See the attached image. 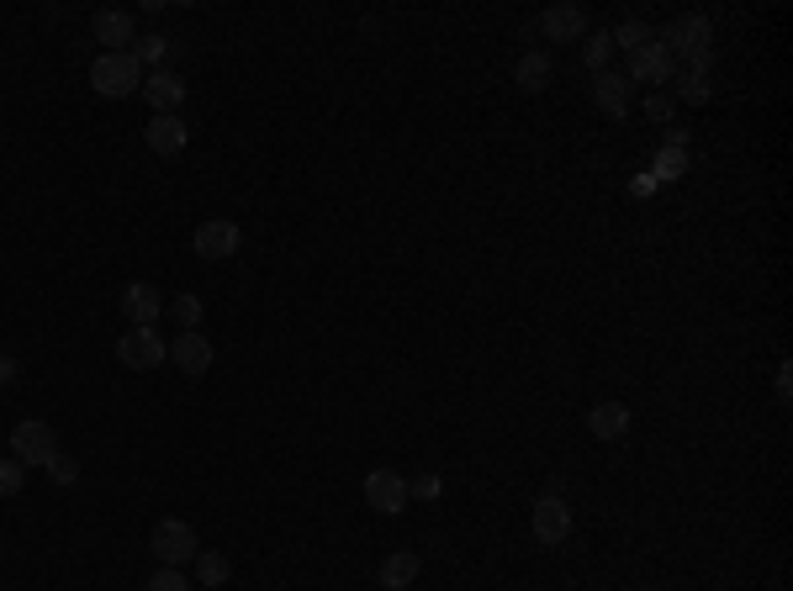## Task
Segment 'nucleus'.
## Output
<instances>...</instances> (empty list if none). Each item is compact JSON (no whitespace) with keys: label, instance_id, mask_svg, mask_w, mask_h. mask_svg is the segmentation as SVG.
<instances>
[{"label":"nucleus","instance_id":"obj_1","mask_svg":"<svg viewBox=\"0 0 793 591\" xmlns=\"http://www.w3.org/2000/svg\"><path fill=\"white\" fill-rule=\"evenodd\" d=\"M662 43L671 48V59L693 63V74H709V63H714V27H709V16H682V22H671V27L662 32Z\"/></svg>","mask_w":793,"mask_h":591},{"label":"nucleus","instance_id":"obj_2","mask_svg":"<svg viewBox=\"0 0 793 591\" xmlns=\"http://www.w3.org/2000/svg\"><path fill=\"white\" fill-rule=\"evenodd\" d=\"M91 85L106 101H123L133 90H143V63H138V54H101L91 63Z\"/></svg>","mask_w":793,"mask_h":591},{"label":"nucleus","instance_id":"obj_3","mask_svg":"<svg viewBox=\"0 0 793 591\" xmlns=\"http://www.w3.org/2000/svg\"><path fill=\"white\" fill-rule=\"evenodd\" d=\"M149 549H153V560L159 565H185V560H196V529L191 523H181V518H159L153 523V533H149Z\"/></svg>","mask_w":793,"mask_h":591},{"label":"nucleus","instance_id":"obj_4","mask_svg":"<svg viewBox=\"0 0 793 591\" xmlns=\"http://www.w3.org/2000/svg\"><path fill=\"white\" fill-rule=\"evenodd\" d=\"M54 454H59V433H54V422H43V417L16 422V433H11V460H22V465H48Z\"/></svg>","mask_w":793,"mask_h":591},{"label":"nucleus","instance_id":"obj_5","mask_svg":"<svg viewBox=\"0 0 793 591\" xmlns=\"http://www.w3.org/2000/svg\"><path fill=\"white\" fill-rule=\"evenodd\" d=\"M164 355H170V344L159 327H127V338H117V359L127 370H159Z\"/></svg>","mask_w":793,"mask_h":591},{"label":"nucleus","instance_id":"obj_6","mask_svg":"<svg viewBox=\"0 0 793 591\" xmlns=\"http://www.w3.org/2000/svg\"><path fill=\"white\" fill-rule=\"evenodd\" d=\"M671 74H677V59H671V48L662 37H651L641 43L635 54H630V80H645V85H667Z\"/></svg>","mask_w":793,"mask_h":591},{"label":"nucleus","instance_id":"obj_7","mask_svg":"<svg viewBox=\"0 0 793 591\" xmlns=\"http://www.w3.org/2000/svg\"><path fill=\"white\" fill-rule=\"evenodd\" d=\"M239 243H244V233H239V222H228V217L202 222V228H196V237H191V248H196L202 259H233V254H239Z\"/></svg>","mask_w":793,"mask_h":591},{"label":"nucleus","instance_id":"obj_8","mask_svg":"<svg viewBox=\"0 0 793 591\" xmlns=\"http://www.w3.org/2000/svg\"><path fill=\"white\" fill-rule=\"evenodd\" d=\"M366 507H376L381 518H396L407 507V480L396 471H370L366 475Z\"/></svg>","mask_w":793,"mask_h":591},{"label":"nucleus","instance_id":"obj_9","mask_svg":"<svg viewBox=\"0 0 793 591\" xmlns=\"http://www.w3.org/2000/svg\"><path fill=\"white\" fill-rule=\"evenodd\" d=\"M123 312L133 327H153L159 317H164V291L159 286H149V280H133L123 291Z\"/></svg>","mask_w":793,"mask_h":591},{"label":"nucleus","instance_id":"obj_10","mask_svg":"<svg viewBox=\"0 0 793 591\" xmlns=\"http://www.w3.org/2000/svg\"><path fill=\"white\" fill-rule=\"evenodd\" d=\"M185 138H191V132H185V121L170 117V112H153L149 127H143V143H149L159 159H181V153H185Z\"/></svg>","mask_w":793,"mask_h":591},{"label":"nucleus","instance_id":"obj_11","mask_svg":"<svg viewBox=\"0 0 793 591\" xmlns=\"http://www.w3.org/2000/svg\"><path fill=\"white\" fill-rule=\"evenodd\" d=\"M529 529H535V538H540V544H561V538L572 533V512H566V502H561V497H550V491H545V497L535 502Z\"/></svg>","mask_w":793,"mask_h":591},{"label":"nucleus","instance_id":"obj_12","mask_svg":"<svg viewBox=\"0 0 793 591\" xmlns=\"http://www.w3.org/2000/svg\"><path fill=\"white\" fill-rule=\"evenodd\" d=\"M95 43H106V54H133V43H138V27H133V16L127 11H95Z\"/></svg>","mask_w":793,"mask_h":591},{"label":"nucleus","instance_id":"obj_13","mask_svg":"<svg viewBox=\"0 0 793 591\" xmlns=\"http://www.w3.org/2000/svg\"><path fill=\"white\" fill-rule=\"evenodd\" d=\"M170 359H175L181 375H207V370H212V338L181 333V338H170Z\"/></svg>","mask_w":793,"mask_h":591},{"label":"nucleus","instance_id":"obj_14","mask_svg":"<svg viewBox=\"0 0 793 591\" xmlns=\"http://www.w3.org/2000/svg\"><path fill=\"white\" fill-rule=\"evenodd\" d=\"M593 106H598L604 117L619 121L624 112H630V80L613 74V69H598V74H593Z\"/></svg>","mask_w":793,"mask_h":591},{"label":"nucleus","instance_id":"obj_15","mask_svg":"<svg viewBox=\"0 0 793 591\" xmlns=\"http://www.w3.org/2000/svg\"><path fill=\"white\" fill-rule=\"evenodd\" d=\"M630 407L624 402H593V413H587V433L593 439H604V443H613V439H624L630 433Z\"/></svg>","mask_w":793,"mask_h":591},{"label":"nucleus","instance_id":"obj_16","mask_svg":"<svg viewBox=\"0 0 793 591\" xmlns=\"http://www.w3.org/2000/svg\"><path fill=\"white\" fill-rule=\"evenodd\" d=\"M540 27H545L550 43H582L587 37V11L582 5H550L540 16Z\"/></svg>","mask_w":793,"mask_h":591},{"label":"nucleus","instance_id":"obj_17","mask_svg":"<svg viewBox=\"0 0 793 591\" xmlns=\"http://www.w3.org/2000/svg\"><path fill=\"white\" fill-rule=\"evenodd\" d=\"M418 570H424V560H418L413 549L387 555V560H381V591H407L413 581H418Z\"/></svg>","mask_w":793,"mask_h":591},{"label":"nucleus","instance_id":"obj_18","mask_svg":"<svg viewBox=\"0 0 793 591\" xmlns=\"http://www.w3.org/2000/svg\"><path fill=\"white\" fill-rule=\"evenodd\" d=\"M143 95H149L153 112H170V117H175V106L185 101V85L164 69V74H149V80H143Z\"/></svg>","mask_w":793,"mask_h":591},{"label":"nucleus","instance_id":"obj_19","mask_svg":"<svg viewBox=\"0 0 793 591\" xmlns=\"http://www.w3.org/2000/svg\"><path fill=\"white\" fill-rule=\"evenodd\" d=\"M514 85L524 90V95H540V90L550 85V54H524L519 63H514Z\"/></svg>","mask_w":793,"mask_h":591},{"label":"nucleus","instance_id":"obj_20","mask_svg":"<svg viewBox=\"0 0 793 591\" xmlns=\"http://www.w3.org/2000/svg\"><path fill=\"white\" fill-rule=\"evenodd\" d=\"M196 576H202V587H222L233 576V560L222 549H196Z\"/></svg>","mask_w":793,"mask_h":591},{"label":"nucleus","instance_id":"obj_21","mask_svg":"<svg viewBox=\"0 0 793 591\" xmlns=\"http://www.w3.org/2000/svg\"><path fill=\"white\" fill-rule=\"evenodd\" d=\"M613 59V32H593V37H582V63L598 74V69H609Z\"/></svg>","mask_w":793,"mask_h":591},{"label":"nucleus","instance_id":"obj_22","mask_svg":"<svg viewBox=\"0 0 793 591\" xmlns=\"http://www.w3.org/2000/svg\"><path fill=\"white\" fill-rule=\"evenodd\" d=\"M164 306H170V317H175V323H181L185 333H196L202 312H207V306H202V296H191V291H181L175 301H164Z\"/></svg>","mask_w":793,"mask_h":591},{"label":"nucleus","instance_id":"obj_23","mask_svg":"<svg viewBox=\"0 0 793 591\" xmlns=\"http://www.w3.org/2000/svg\"><path fill=\"white\" fill-rule=\"evenodd\" d=\"M22 480H27V465L5 454V460H0V502H5V497H16V491H22Z\"/></svg>","mask_w":793,"mask_h":591},{"label":"nucleus","instance_id":"obj_24","mask_svg":"<svg viewBox=\"0 0 793 591\" xmlns=\"http://www.w3.org/2000/svg\"><path fill=\"white\" fill-rule=\"evenodd\" d=\"M651 37H656V32L645 27V22H624V27L613 32V48H624V54H635V48H641V43H651Z\"/></svg>","mask_w":793,"mask_h":591},{"label":"nucleus","instance_id":"obj_25","mask_svg":"<svg viewBox=\"0 0 793 591\" xmlns=\"http://www.w3.org/2000/svg\"><path fill=\"white\" fill-rule=\"evenodd\" d=\"M143 591H191V581H185L181 570H170V565H159V570H153L149 576V587Z\"/></svg>","mask_w":793,"mask_h":591},{"label":"nucleus","instance_id":"obj_26","mask_svg":"<svg viewBox=\"0 0 793 591\" xmlns=\"http://www.w3.org/2000/svg\"><path fill=\"white\" fill-rule=\"evenodd\" d=\"M48 475H54V480H59V486H74V480H80V460H69V454H54V460H48Z\"/></svg>","mask_w":793,"mask_h":591},{"label":"nucleus","instance_id":"obj_27","mask_svg":"<svg viewBox=\"0 0 793 591\" xmlns=\"http://www.w3.org/2000/svg\"><path fill=\"white\" fill-rule=\"evenodd\" d=\"M709 95H714L709 74H688V80H682V101H688V106H703Z\"/></svg>","mask_w":793,"mask_h":591},{"label":"nucleus","instance_id":"obj_28","mask_svg":"<svg viewBox=\"0 0 793 591\" xmlns=\"http://www.w3.org/2000/svg\"><path fill=\"white\" fill-rule=\"evenodd\" d=\"M671 112H677V101H671L667 90H656V95H645V117H651V121H671Z\"/></svg>","mask_w":793,"mask_h":591},{"label":"nucleus","instance_id":"obj_29","mask_svg":"<svg viewBox=\"0 0 793 591\" xmlns=\"http://www.w3.org/2000/svg\"><path fill=\"white\" fill-rule=\"evenodd\" d=\"M445 491V480L439 475H418V480H407V497H418V502H434Z\"/></svg>","mask_w":793,"mask_h":591},{"label":"nucleus","instance_id":"obj_30","mask_svg":"<svg viewBox=\"0 0 793 591\" xmlns=\"http://www.w3.org/2000/svg\"><path fill=\"white\" fill-rule=\"evenodd\" d=\"M164 48H170V37H143V43H138V63H159Z\"/></svg>","mask_w":793,"mask_h":591},{"label":"nucleus","instance_id":"obj_31","mask_svg":"<svg viewBox=\"0 0 793 591\" xmlns=\"http://www.w3.org/2000/svg\"><path fill=\"white\" fill-rule=\"evenodd\" d=\"M11 381H16V359L0 355V385H11Z\"/></svg>","mask_w":793,"mask_h":591}]
</instances>
